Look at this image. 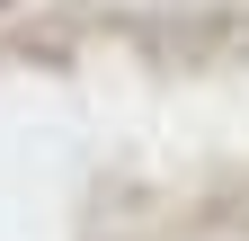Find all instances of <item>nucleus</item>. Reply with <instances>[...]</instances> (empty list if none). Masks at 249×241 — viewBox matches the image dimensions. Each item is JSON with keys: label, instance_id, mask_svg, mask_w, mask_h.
Segmentation results:
<instances>
[{"label": "nucleus", "instance_id": "nucleus-1", "mask_svg": "<svg viewBox=\"0 0 249 241\" xmlns=\"http://www.w3.org/2000/svg\"><path fill=\"white\" fill-rule=\"evenodd\" d=\"M187 241H249V232H187Z\"/></svg>", "mask_w": 249, "mask_h": 241}]
</instances>
